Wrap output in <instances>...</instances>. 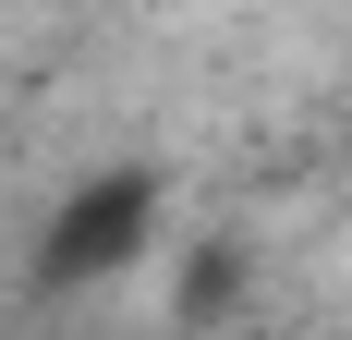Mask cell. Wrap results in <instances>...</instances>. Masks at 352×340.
<instances>
[{"mask_svg":"<svg viewBox=\"0 0 352 340\" xmlns=\"http://www.w3.org/2000/svg\"><path fill=\"white\" fill-rule=\"evenodd\" d=\"M146 231H158V182H146V170H109V182H85V195L49 219L36 279H49V292H73V279H122V268L146 255Z\"/></svg>","mask_w":352,"mask_h":340,"instance_id":"obj_1","label":"cell"}]
</instances>
